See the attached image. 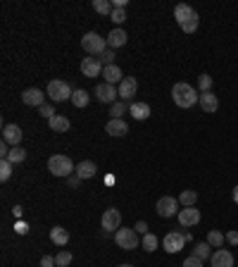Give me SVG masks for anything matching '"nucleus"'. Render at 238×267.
I'll return each mask as SVG.
<instances>
[{"instance_id":"obj_1","label":"nucleus","mask_w":238,"mask_h":267,"mask_svg":"<svg viewBox=\"0 0 238 267\" xmlns=\"http://www.w3.org/2000/svg\"><path fill=\"white\" fill-rule=\"evenodd\" d=\"M174 19H176V24L181 27L183 34H193V31H198V27H200L198 12L191 5H186V3H179L174 8Z\"/></svg>"},{"instance_id":"obj_2","label":"nucleus","mask_w":238,"mask_h":267,"mask_svg":"<svg viewBox=\"0 0 238 267\" xmlns=\"http://www.w3.org/2000/svg\"><path fill=\"white\" fill-rule=\"evenodd\" d=\"M172 101L179 105V108H193L195 103L200 101V93L193 88L191 83H186V81H179L172 86Z\"/></svg>"},{"instance_id":"obj_3","label":"nucleus","mask_w":238,"mask_h":267,"mask_svg":"<svg viewBox=\"0 0 238 267\" xmlns=\"http://www.w3.org/2000/svg\"><path fill=\"white\" fill-rule=\"evenodd\" d=\"M48 172L53 176H72V174H76V165L72 162L69 155L57 153V155H53L48 160Z\"/></svg>"},{"instance_id":"obj_4","label":"nucleus","mask_w":238,"mask_h":267,"mask_svg":"<svg viewBox=\"0 0 238 267\" xmlns=\"http://www.w3.org/2000/svg\"><path fill=\"white\" fill-rule=\"evenodd\" d=\"M81 48L88 53V55L100 57L102 53L107 50V38H102L100 34H95V31H88V34L81 38Z\"/></svg>"},{"instance_id":"obj_5","label":"nucleus","mask_w":238,"mask_h":267,"mask_svg":"<svg viewBox=\"0 0 238 267\" xmlns=\"http://www.w3.org/2000/svg\"><path fill=\"white\" fill-rule=\"evenodd\" d=\"M48 98L53 103H64V101H69L72 98V86L67 81H62V79H53V81L48 83Z\"/></svg>"},{"instance_id":"obj_6","label":"nucleus","mask_w":238,"mask_h":267,"mask_svg":"<svg viewBox=\"0 0 238 267\" xmlns=\"http://www.w3.org/2000/svg\"><path fill=\"white\" fill-rule=\"evenodd\" d=\"M114 243H117L122 250H134V248H138V234H136V229H117L114 231Z\"/></svg>"},{"instance_id":"obj_7","label":"nucleus","mask_w":238,"mask_h":267,"mask_svg":"<svg viewBox=\"0 0 238 267\" xmlns=\"http://www.w3.org/2000/svg\"><path fill=\"white\" fill-rule=\"evenodd\" d=\"M181 203H179V198H172V196H165V198H160L155 205V210L160 217H174V215H179V208Z\"/></svg>"},{"instance_id":"obj_8","label":"nucleus","mask_w":238,"mask_h":267,"mask_svg":"<svg viewBox=\"0 0 238 267\" xmlns=\"http://www.w3.org/2000/svg\"><path fill=\"white\" fill-rule=\"evenodd\" d=\"M102 69H105V65L100 62V57H83L81 60V74L83 76H88V79H95V76H102Z\"/></svg>"},{"instance_id":"obj_9","label":"nucleus","mask_w":238,"mask_h":267,"mask_svg":"<svg viewBox=\"0 0 238 267\" xmlns=\"http://www.w3.org/2000/svg\"><path fill=\"white\" fill-rule=\"evenodd\" d=\"M183 246H186V234H181V231H169L162 239V248L167 253H179Z\"/></svg>"},{"instance_id":"obj_10","label":"nucleus","mask_w":238,"mask_h":267,"mask_svg":"<svg viewBox=\"0 0 238 267\" xmlns=\"http://www.w3.org/2000/svg\"><path fill=\"white\" fill-rule=\"evenodd\" d=\"M95 98H98V101L100 103H117V98H119V88L117 86H112V83H98V86H95Z\"/></svg>"},{"instance_id":"obj_11","label":"nucleus","mask_w":238,"mask_h":267,"mask_svg":"<svg viewBox=\"0 0 238 267\" xmlns=\"http://www.w3.org/2000/svg\"><path fill=\"white\" fill-rule=\"evenodd\" d=\"M119 224H122V212L117 210V208H110V210L102 212L100 217V227L105 231H117Z\"/></svg>"},{"instance_id":"obj_12","label":"nucleus","mask_w":238,"mask_h":267,"mask_svg":"<svg viewBox=\"0 0 238 267\" xmlns=\"http://www.w3.org/2000/svg\"><path fill=\"white\" fill-rule=\"evenodd\" d=\"M46 96L41 88H27V91L22 93V103L29 105V108H41V105H46Z\"/></svg>"},{"instance_id":"obj_13","label":"nucleus","mask_w":238,"mask_h":267,"mask_svg":"<svg viewBox=\"0 0 238 267\" xmlns=\"http://www.w3.org/2000/svg\"><path fill=\"white\" fill-rule=\"evenodd\" d=\"M176 217H179V224H181V227H195V224L200 222V210H198L195 205H193V208H181Z\"/></svg>"},{"instance_id":"obj_14","label":"nucleus","mask_w":238,"mask_h":267,"mask_svg":"<svg viewBox=\"0 0 238 267\" xmlns=\"http://www.w3.org/2000/svg\"><path fill=\"white\" fill-rule=\"evenodd\" d=\"M119 88V101H131L134 96H136V91H138V81L134 79V76H124V81L117 86Z\"/></svg>"},{"instance_id":"obj_15","label":"nucleus","mask_w":238,"mask_h":267,"mask_svg":"<svg viewBox=\"0 0 238 267\" xmlns=\"http://www.w3.org/2000/svg\"><path fill=\"white\" fill-rule=\"evenodd\" d=\"M212 267H233V255H231L226 248H217L210 258Z\"/></svg>"},{"instance_id":"obj_16","label":"nucleus","mask_w":238,"mask_h":267,"mask_svg":"<svg viewBox=\"0 0 238 267\" xmlns=\"http://www.w3.org/2000/svg\"><path fill=\"white\" fill-rule=\"evenodd\" d=\"M102 79H105V83L119 86V83L124 81V72H122V67H117V65H107L102 69Z\"/></svg>"},{"instance_id":"obj_17","label":"nucleus","mask_w":238,"mask_h":267,"mask_svg":"<svg viewBox=\"0 0 238 267\" xmlns=\"http://www.w3.org/2000/svg\"><path fill=\"white\" fill-rule=\"evenodd\" d=\"M3 141H8L12 148L19 146L22 143V129H19L17 124H5L3 127Z\"/></svg>"},{"instance_id":"obj_18","label":"nucleus","mask_w":238,"mask_h":267,"mask_svg":"<svg viewBox=\"0 0 238 267\" xmlns=\"http://www.w3.org/2000/svg\"><path fill=\"white\" fill-rule=\"evenodd\" d=\"M198 105H200L205 112H210V115H212V112L219 110V98H217V96H214L212 91L200 93V101H198Z\"/></svg>"},{"instance_id":"obj_19","label":"nucleus","mask_w":238,"mask_h":267,"mask_svg":"<svg viewBox=\"0 0 238 267\" xmlns=\"http://www.w3.org/2000/svg\"><path fill=\"white\" fill-rule=\"evenodd\" d=\"M129 115H131L134 120L143 122V120H148V117H150V105H148V103H141V101L131 103V105H129Z\"/></svg>"},{"instance_id":"obj_20","label":"nucleus","mask_w":238,"mask_h":267,"mask_svg":"<svg viewBox=\"0 0 238 267\" xmlns=\"http://www.w3.org/2000/svg\"><path fill=\"white\" fill-rule=\"evenodd\" d=\"M127 31L122 27H117V29H112L110 31V36H107V46L114 50V48H122V46H127Z\"/></svg>"},{"instance_id":"obj_21","label":"nucleus","mask_w":238,"mask_h":267,"mask_svg":"<svg viewBox=\"0 0 238 267\" xmlns=\"http://www.w3.org/2000/svg\"><path fill=\"white\" fill-rule=\"evenodd\" d=\"M105 131H107L110 136H124V134H129V127L124 120H110L105 124Z\"/></svg>"},{"instance_id":"obj_22","label":"nucleus","mask_w":238,"mask_h":267,"mask_svg":"<svg viewBox=\"0 0 238 267\" xmlns=\"http://www.w3.org/2000/svg\"><path fill=\"white\" fill-rule=\"evenodd\" d=\"M50 241L62 248V246L69 243V231L64 229V227H53V229H50Z\"/></svg>"},{"instance_id":"obj_23","label":"nucleus","mask_w":238,"mask_h":267,"mask_svg":"<svg viewBox=\"0 0 238 267\" xmlns=\"http://www.w3.org/2000/svg\"><path fill=\"white\" fill-rule=\"evenodd\" d=\"M48 127L55 131V134H64V131H69L72 124H69V120H67L64 115H55L53 120H48Z\"/></svg>"},{"instance_id":"obj_24","label":"nucleus","mask_w":238,"mask_h":267,"mask_svg":"<svg viewBox=\"0 0 238 267\" xmlns=\"http://www.w3.org/2000/svg\"><path fill=\"white\" fill-rule=\"evenodd\" d=\"M95 172H98V167H95V162H91V160H81V162L76 165V174L81 176V179H91V176H95Z\"/></svg>"},{"instance_id":"obj_25","label":"nucleus","mask_w":238,"mask_h":267,"mask_svg":"<svg viewBox=\"0 0 238 267\" xmlns=\"http://www.w3.org/2000/svg\"><path fill=\"white\" fill-rule=\"evenodd\" d=\"M212 253H214V250H212V246L207 243V241H200V243H195V246H193V255H195V258H200L202 262H205V260H210Z\"/></svg>"},{"instance_id":"obj_26","label":"nucleus","mask_w":238,"mask_h":267,"mask_svg":"<svg viewBox=\"0 0 238 267\" xmlns=\"http://www.w3.org/2000/svg\"><path fill=\"white\" fill-rule=\"evenodd\" d=\"M8 160L12 162V165H19V162H24V160H27V150H24L22 146L10 148V155H8Z\"/></svg>"},{"instance_id":"obj_27","label":"nucleus","mask_w":238,"mask_h":267,"mask_svg":"<svg viewBox=\"0 0 238 267\" xmlns=\"http://www.w3.org/2000/svg\"><path fill=\"white\" fill-rule=\"evenodd\" d=\"M88 101H91V96L83 91V88H76V91L72 93V103L76 105V108H86V105H88Z\"/></svg>"},{"instance_id":"obj_28","label":"nucleus","mask_w":238,"mask_h":267,"mask_svg":"<svg viewBox=\"0 0 238 267\" xmlns=\"http://www.w3.org/2000/svg\"><path fill=\"white\" fill-rule=\"evenodd\" d=\"M129 110V103L127 101H117V103H112L110 105V115H112V120H122V115Z\"/></svg>"},{"instance_id":"obj_29","label":"nucleus","mask_w":238,"mask_h":267,"mask_svg":"<svg viewBox=\"0 0 238 267\" xmlns=\"http://www.w3.org/2000/svg\"><path fill=\"white\" fill-rule=\"evenodd\" d=\"M224 239H226V236H224L219 229H212L210 234H207V243H210L212 248H221V246H224Z\"/></svg>"},{"instance_id":"obj_30","label":"nucleus","mask_w":238,"mask_h":267,"mask_svg":"<svg viewBox=\"0 0 238 267\" xmlns=\"http://www.w3.org/2000/svg\"><path fill=\"white\" fill-rule=\"evenodd\" d=\"M141 243H143V248H146L148 253H153V250L160 248V239H157L155 234H150V231L143 236V241H141Z\"/></svg>"},{"instance_id":"obj_31","label":"nucleus","mask_w":238,"mask_h":267,"mask_svg":"<svg viewBox=\"0 0 238 267\" xmlns=\"http://www.w3.org/2000/svg\"><path fill=\"white\" fill-rule=\"evenodd\" d=\"M179 203H181L183 208H193V205L198 203V194H195V191H181Z\"/></svg>"},{"instance_id":"obj_32","label":"nucleus","mask_w":238,"mask_h":267,"mask_svg":"<svg viewBox=\"0 0 238 267\" xmlns=\"http://www.w3.org/2000/svg\"><path fill=\"white\" fill-rule=\"evenodd\" d=\"M93 10L98 12V15H112V3L110 0H93Z\"/></svg>"},{"instance_id":"obj_33","label":"nucleus","mask_w":238,"mask_h":267,"mask_svg":"<svg viewBox=\"0 0 238 267\" xmlns=\"http://www.w3.org/2000/svg\"><path fill=\"white\" fill-rule=\"evenodd\" d=\"M72 253H69V250H60V253H57L55 255V262H57V267H67V265H72Z\"/></svg>"},{"instance_id":"obj_34","label":"nucleus","mask_w":238,"mask_h":267,"mask_svg":"<svg viewBox=\"0 0 238 267\" xmlns=\"http://www.w3.org/2000/svg\"><path fill=\"white\" fill-rule=\"evenodd\" d=\"M198 88H200V93L212 91V76L210 74H200V76H198Z\"/></svg>"},{"instance_id":"obj_35","label":"nucleus","mask_w":238,"mask_h":267,"mask_svg":"<svg viewBox=\"0 0 238 267\" xmlns=\"http://www.w3.org/2000/svg\"><path fill=\"white\" fill-rule=\"evenodd\" d=\"M12 162H10V160H0V179H3V182H8L10 176H12Z\"/></svg>"},{"instance_id":"obj_36","label":"nucleus","mask_w":238,"mask_h":267,"mask_svg":"<svg viewBox=\"0 0 238 267\" xmlns=\"http://www.w3.org/2000/svg\"><path fill=\"white\" fill-rule=\"evenodd\" d=\"M110 19L117 24V27H119V24H124V22H127V10L114 8V10H112V15H110Z\"/></svg>"},{"instance_id":"obj_37","label":"nucleus","mask_w":238,"mask_h":267,"mask_svg":"<svg viewBox=\"0 0 238 267\" xmlns=\"http://www.w3.org/2000/svg\"><path fill=\"white\" fill-rule=\"evenodd\" d=\"M114 57H117V55H114V50H112V48H107V50H105V53L100 55V62L105 67H107V65H114Z\"/></svg>"},{"instance_id":"obj_38","label":"nucleus","mask_w":238,"mask_h":267,"mask_svg":"<svg viewBox=\"0 0 238 267\" xmlns=\"http://www.w3.org/2000/svg\"><path fill=\"white\" fill-rule=\"evenodd\" d=\"M38 112H41V115H43V117H46V120H53V117H55V110H53V105H41V108H38Z\"/></svg>"},{"instance_id":"obj_39","label":"nucleus","mask_w":238,"mask_h":267,"mask_svg":"<svg viewBox=\"0 0 238 267\" xmlns=\"http://www.w3.org/2000/svg\"><path fill=\"white\" fill-rule=\"evenodd\" d=\"M181 267H205V262H202L200 258H195V255H191V258H186L183 260V265Z\"/></svg>"},{"instance_id":"obj_40","label":"nucleus","mask_w":238,"mask_h":267,"mask_svg":"<svg viewBox=\"0 0 238 267\" xmlns=\"http://www.w3.org/2000/svg\"><path fill=\"white\" fill-rule=\"evenodd\" d=\"M81 176L79 174H72V176H67V186H69V189H79V186H81Z\"/></svg>"},{"instance_id":"obj_41","label":"nucleus","mask_w":238,"mask_h":267,"mask_svg":"<svg viewBox=\"0 0 238 267\" xmlns=\"http://www.w3.org/2000/svg\"><path fill=\"white\" fill-rule=\"evenodd\" d=\"M41 267H57V262L53 255H43V258H41Z\"/></svg>"},{"instance_id":"obj_42","label":"nucleus","mask_w":238,"mask_h":267,"mask_svg":"<svg viewBox=\"0 0 238 267\" xmlns=\"http://www.w3.org/2000/svg\"><path fill=\"white\" fill-rule=\"evenodd\" d=\"M15 231H17L19 236H24V234L29 231V224L27 222H17V224H15Z\"/></svg>"},{"instance_id":"obj_43","label":"nucleus","mask_w":238,"mask_h":267,"mask_svg":"<svg viewBox=\"0 0 238 267\" xmlns=\"http://www.w3.org/2000/svg\"><path fill=\"white\" fill-rule=\"evenodd\" d=\"M134 229H136V234H143V236H146V234H148V224L141 220V222H136V224H134Z\"/></svg>"},{"instance_id":"obj_44","label":"nucleus","mask_w":238,"mask_h":267,"mask_svg":"<svg viewBox=\"0 0 238 267\" xmlns=\"http://www.w3.org/2000/svg\"><path fill=\"white\" fill-rule=\"evenodd\" d=\"M226 241H229L231 246H238V231H233V229H231L229 234H226Z\"/></svg>"},{"instance_id":"obj_45","label":"nucleus","mask_w":238,"mask_h":267,"mask_svg":"<svg viewBox=\"0 0 238 267\" xmlns=\"http://www.w3.org/2000/svg\"><path fill=\"white\" fill-rule=\"evenodd\" d=\"M12 215H15V217H22V215H24L22 205H15V208H12Z\"/></svg>"},{"instance_id":"obj_46","label":"nucleus","mask_w":238,"mask_h":267,"mask_svg":"<svg viewBox=\"0 0 238 267\" xmlns=\"http://www.w3.org/2000/svg\"><path fill=\"white\" fill-rule=\"evenodd\" d=\"M231 196H233V203L238 205V186H233V191H231Z\"/></svg>"},{"instance_id":"obj_47","label":"nucleus","mask_w":238,"mask_h":267,"mask_svg":"<svg viewBox=\"0 0 238 267\" xmlns=\"http://www.w3.org/2000/svg\"><path fill=\"white\" fill-rule=\"evenodd\" d=\"M117 267H134V265H117Z\"/></svg>"}]
</instances>
